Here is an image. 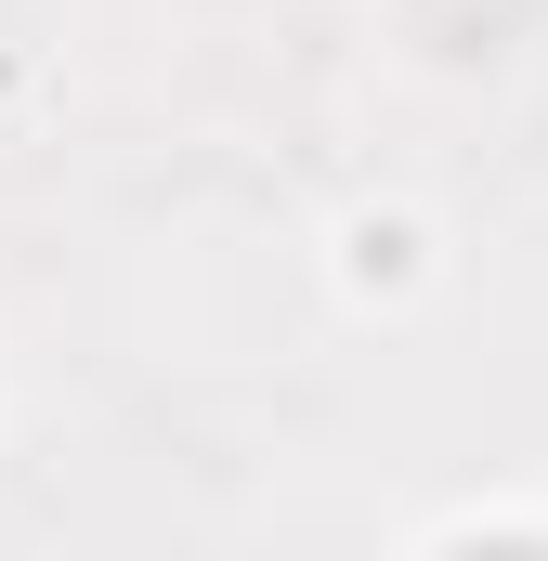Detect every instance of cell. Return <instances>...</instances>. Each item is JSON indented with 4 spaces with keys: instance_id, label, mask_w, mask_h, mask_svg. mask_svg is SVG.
Returning <instances> with one entry per match:
<instances>
[{
    "instance_id": "obj_1",
    "label": "cell",
    "mask_w": 548,
    "mask_h": 561,
    "mask_svg": "<svg viewBox=\"0 0 548 561\" xmlns=\"http://www.w3.org/2000/svg\"><path fill=\"white\" fill-rule=\"evenodd\" d=\"M457 561H548L536 536H483V549H457Z\"/></svg>"
}]
</instances>
